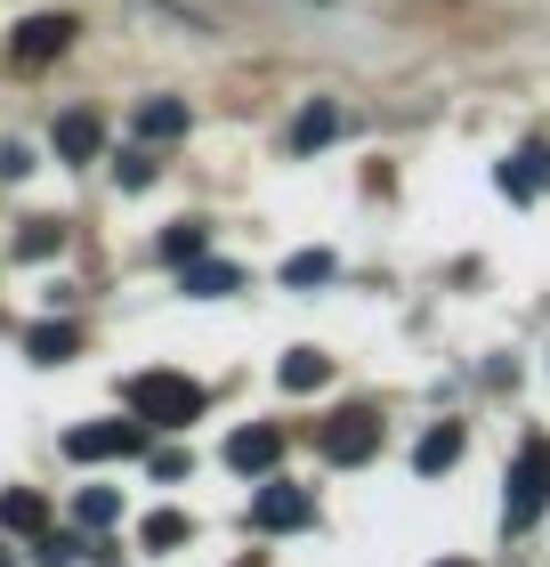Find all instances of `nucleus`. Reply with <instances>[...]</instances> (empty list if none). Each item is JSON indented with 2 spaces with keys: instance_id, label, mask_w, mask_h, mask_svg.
Masks as SVG:
<instances>
[{
  "instance_id": "nucleus-1",
  "label": "nucleus",
  "mask_w": 550,
  "mask_h": 567,
  "mask_svg": "<svg viewBox=\"0 0 550 567\" xmlns=\"http://www.w3.org/2000/svg\"><path fill=\"white\" fill-rule=\"evenodd\" d=\"M129 405H138L146 430H187V422H203V381H187V373H138V381H129Z\"/></svg>"
},
{
  "instance_id": "nucleus-2",
  "label": "nucleus",
  "mask_w": 550,
  "mask_h": 567,
  "mask_svg": "<svg viewBox=\"0 0 550 567\" xmlns=\"http://www.w3.org/2000/svg\"><path fill=\"white\" fill-rule=\"evenodd\" d=\"M542 503H550V446H542V437H527V446H518V462H510V503H502V527H510V535H527Z\"/></svg>"
},
{
  "instance_id": "nucleus-3",
  "label": "nucleus",
  "mask_w": 550,
  "mask_h": 567,
  "mask_svg": "<svg viewBox=\"0 0 550 567\" xmlns=\"http://www.w3.org/2000/svg\"><path fill=\"white\" fill-rule=\"evenodd\" d=\"M65 454H73V462H122V454H146V422H82V430H65Z\"/></svg>"
},
{
  "instance_id": "nucleus-4",
  "label": "nucleus",
  "mask_w": 550,
  "mask_h": 567,
  "mask_svg": "<svg viewBox=\"0 0 550 567\" xmlns=\"http://www.w3.org/2000/svg\"><path fill=\"white\" fill-rule=\"evenodd\" d=\"M73 33H82V24H73L65 9L24 17L17 33H9V58H17V65H49V58H65V49H73Z\"/></svg>"
},
{
  "instance_id": "nucleus-5",
  "label": "nucleus",
  "mask_w": 550,
  "mask_h": 567,
  "mask_svg": "<svg viewBox=\"0 0 550 567\" xmlns=\"http://www.w3.org/2000/svg\"><path fill=\"white\" fill-rule=\"evenodd\" d=\"M276 462H283V422H251V430H235V437H227V471L268 478Z\"/></svg>"
},
{
  "instance_id": "nucleus-6",
  "label": "nucleus",
  "mask_w": 550,
  "mask_h": 567,
  "mask_svg": "<svg viewBox=\"0 0 550 567\" xmlns=\"http://www.w3.org/2000/svg\"><path fill=\"white\" fill-rule=\"evenodd\" d=\"M340 131H349V106H340V97H308V106L292 114V138H283V146H292V154H324Z\"/></svg>"
},
{
  "instance_id": "nucleus-7",
  "label": "nucleus",
  "mask_w": 550,
  "mask_h": 567,
  "mask_svg": "<svg viewBox=\"0 0 550 567\" xmlns=\"http://www.w3.org/2000/svg\"><path fill=\"white\" fill-rule=\"evenodd\" d=\"M316 446H324V462H364L381 446V414H364V405H356V414H332Z\"/></svg>"
},
{
  "instance_id": "nucleus-8",
  "label": "nucleus",
  "mask_w": 550,
  "mask_h": 567,
  "mask_svg": "<svg viewBox=\"0 0 550 567\" xmlns=\"http://www.w3.org/2000/svg\"><path fill=\"white\" fill-rule=\"evenodd\" d=\"M251 519L268 527V535H292V527H308V519H316V511H308V495H300L292 478H268V486L251 495Z\"/></svg>"
},
{
  "instance_id": "nucleus-9",
  "label": "nucleus",
  "mask_w": 550,
  "mask_h": 567,
  "mask_svg": "<svg viewBox=\"0 0 550 567\" xmlns=\"http://www.w3.org/2000/svg\"><path fill=\"white\" fill-rule=\"evenodd\" d=\"M502 195H510V203H535V195H550V138L518 146L510 163H502Z\"/></svg>"
},
{
  "instance_id": "nucleus-10",
  "label": "nucleus",
  "mask_w": 550,
  "mask_h": 567,
  "mask_svg": "<svg viewBox=\"0 0 550 567\" xmlns=\"http://www.w3.org/2000/svg\"><path fill=\"white\" fill-rule=\"evenodd\" d=\"M129 122H138L146 146H178V138H187V106H178V97H138Z\"/></svg>"
},
{
  "instance_id": "nucleus-11",
  "label": "nucleus",
  "mask_w": 550,
  "mask_h": 567,
  "mask_svg": "<svg viewBox=\"0 0 550 567\" xmlns=\"http://www.w3.org/2000/svg\"><path fill=\"white\" fill-rule=\"evenodd\" d=\"M97 146H106V122H97L90 106H73V114H58V154H65V163H90Z\"/></svg>"
},
{
  "instance_id": "nucleus-12",
  "label": "nucleus",
  "mask_w": 550,
  "mask_h": 567,
  "mask_svg": "<svg viewBox=\"0 0 550 567\" xmlns=\"http://www.w3.org/2000/svg\"><path fill=\"white\" fill-rule=\"evenodd\" d=\"M178 284H187L195 300H227V292H243V268H235V260H187Z\"/></svg>"
},
{
  "instance_id": "nucleus-13",
  "label": "nucleus",
  "mask_w": 550,
  "mask_h": 567,
  "mask_svg": "<svg viewBox=\"0 0 550 567\" xmlns=\"http://www.w3.org/2000/svg\"><path fill=\"white\" fill-rule=\"evenodd\" d=\"M24 357H33V365H65V357H82V324H33L24 332Z\"/></svg>"
},
{
  "instance_id": "nucleus-14",
  "label": "nucleus",
  "mask_w": 550,
  "mask_h": 567,
  "mask_svg": "<svg viewBox=\"0 0 550 567\" xmlns=\"http://www.w3.org/2000/svg\"><path fill=\"white\" fill-rule=\"evenodd\" d=\"M454 462H461V422H437V430L422 437V446H413V471H422V478L454 471Z\"/></svg>"
},
{
  "instance_id": "nucleus-15",
  "label": "nucleus",
  "mask_w": 550,
  "mask_h": 567,
  "mask_svg": "<svg viewBox=\"0 0 550 567\" xmlns=\"http://www.w3.org/2000/svg\"><path fill=\"white\" fill-rule=\"evenodd\" d=\"M276 381H283V390H324V381H332V357H324V349H292V357H276Z\"/></svg>"
},
{
  "instance_id": "nucleus-16",
  "label": "nucleus",
  "mask_w": 550,
  "mask_h": 567,
  "mask_svg": "<svg viewBox=\"0 0 550 567\" xmlns=\"http://www.w3.org/2000/svg\"><path fill=\"white\" fill-rule=\"evenodd\" d=\"M0 527H9V535H41L49 527V503L33 495V486H9V495H0Z\"/></svg>"
},
{
  "instance_id": "nucleus-17",
  "label": "nucleus",
  "mask_w": 550,
  "mask_h": 567,
  "mask_svg": "<svg viewBox=\"0 0 550 567\" xmlns=\"http://www.w3.org/2000/svg\"><path fill=\"white\" fill-rule=\"evenodd\" d=\"M203 244H211V227H203V219H178L170 236L154 244V260H163V268H187V260H203Z\"/></svg>"
},
{
  "instance_id": "nucleus-18",
  "label": "nucleus",
  "mask_w": 550,
  "mask_h": 567,
  "mask_svg": "<svg viewBox=\"0 0 550 567\" xmlns=\"http://www.w3.org/2000/svg\"><path fill=\"white\" fill-rule=\"evenodd\" d=\"M73 519H82V535H106L122 519V495L114 486H82V495H73Z\"/></svg>"
},
{
  "instance_id": "nucleus-19",
  "label": "nucleus",
  "mask_w": 550,
  "mask_h": 567,
  "mask_svg": "<svg viewBox=\"0 0 550 567\" xmlns=\"http://www.w3.org/2000/svg\"><path fill=\"white\" fill-rule=\"evenodd\" d=\"M65 251V227L58 219H24L17 227V260H58Z\"/></svg>"
},
{
  "instance_id": "nucleus-20",
  "label": "nucleus",
  "mask_w": 550,
  "mask_h": 567,
  "mask_svg": "<svg viewBox=\"0 0 550 567\" xmlns=\"http://www.w3.org/2000/svg\"><path fill=\"white\" fill-rule=\"evenodd\" d=\"M187 535H195V527H187V519H178V511H146V527H138V544H146V551H170V544H187Z\"/></svg>"
},
{
  "instance_id": "nucleus-21",
  "label": "nucleus",
  "mask_w": 550,
  "mask_h": 567,
  "mask_svg": "<svg viewBox=\"0 0 550 567\" xmlns=\"http://www.w3.org/2000/svg\"><path fill=\"white\" fill-rule=\"evenodd\" d=\"M154 171H163V163H154V146L138 138V146H129V154H122V171H114V178H122V187H129V195H138V187H154Z\"/></svg>"
},
{
  "instance_id": "nucleus-22",
  "label": "nucleus",
  "mask_w": 550,
  "mask_h": 567,
  "mask_svg": "<svg viewBox=\"0 0 550 567\" xmlns=\"http://www.w3.org/2000/svg\"><path fill=\"white\" fill-rule=\"evenodd\" d=\"M332 251H300V260H283V284H332Z\"/></svg>"
},
{
  "instance_id": "nucleus-23",
  "label": "nucleus",
  "mask_w": 550,
  "mask_h": 567,
  "mask_svg": "<svg viewBox=\"0 0 550 567\" xmlns=\"http://www.w3.org/2000/svg\"><path fill=\"white\" fill-rule=\"evenodd\" d=\"M33 559H41V567H73V559H82V535H49V527H41Z\"/></svg>"
},
{
  "instance_id": "nucleus-24",
  "label": "nucleus",
  "mask_w": 550,
  "mask_h": 567,
  "mask_svg": "<svg viewBox=\"0 0 550 567\" xmlns=\"http://www.w3.org/2000/svg\"><path fill=\"white\" fill-rule=\"evenodd\" d=\"M24 171H33V154H24L17 138H0V178H24Z\"/></svg>"
},
{
  "instance_id": "nucleus-25",
  "label": "nucleus",
  "mask_w": 550,
  "mask_h": 567,
  "mask_svg": "<svg viewBox=\"0 0 550 567\" xmlns=\"http://www.w3.org/2000/svg\"><path fill=\"white\" fill-rule=\"evenodd\" d=\"M154 462V478H187V454H178V446H163V454H146Z\"/></svg>"
},
{
  "instance_id": "nucleus-26",
  "label": "nucleus",
  "mask_w": 550,
  "mask_h": 567,
  "mask_svg": "<svg viewBox=\"0 0 550 567\" xmlns=\"http://www.w3.org/2000/svg\"><path fill=\"white\" fill-rule=\"evenodd\" d=\"M0 567H17V559H9V544H0Z\"/></svg>"
},
{
  "instance_id": "nucleus-27",
  "label": "nucleus",
  "mask_w": 550,
  "mask_h": 567,
  "mask_svg": "<svg viewBox=\"0 0 550 567\" xmlns=\"http://www.w3.org/2000/svg\"><path fill=\"white\" fill-rule=\"evenodd\" d=\"M437 567H469V559H437Z\"/></svg>"
},
{
  "instance_id": "nucleus-28",
  "label": "nucleus",
  "mask_w": 550,
  "mask_h": 567,
  "mask_svg": "<svg viewBox=\"0 0 550 567\" xmlns=\"http://www.w3.org/2000/svg\"><path fill=\"white\" fill-rule=\"evenodd\" d=\"M243 567H259V559H243Z\"/></svg>"
}]
</instances>
